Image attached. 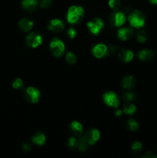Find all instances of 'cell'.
I'll return each mask as SVG.
<instances>
[{
    "instance_id": "cell-1",
    "label": "cell",
    "mask_w": 157,
    "mask_h": 158,
    "mask_svg": "<svg viewBox=\"0 0 157 158\" xmlns=\"http://www.w3.org/2000/svg\"><path fill=\"white\" fill-rule=\"evenodd\" d=\"M84 10L81 6H71L68 10L67 20L71 24H76L82 21Z\"/></svg>"
},
{
    "instance_id": "cell-2",
    "label": "cell",
    "mask_w": 157,
    "mask_h": 158,
    "mask_svg": "<svg viewBox=\"0 0 157 158\" xmlns=\"http://www.w3.org/2000/svg\"><path fill=\"white\" fill-rule=\"evenodd\" d=\"M128 19L132 27L135 29H139L145 26L146 16L141 11L135 10L129 14Z\"/></svg>"
},
{
    "instance_id": "cell-3",
    "label": "cell",
    "mask_w": 157,
    "mask_h": 158,
    "mask_svg": "<svg viewBox=\"0 0 157 158\" xmlns=\"http://www.w3.org/2000/svg\"><path fill=\"white\" fill-rule=\"evenodd\" d=\"M126 20V18L124 12H119V10L114 11L112 13L110 14L109 18V23L113 27H119L122 25L124 24Z\"/></svg>"
},
{
    "instance_id": "cell-4",
    "label": "cell",
    "mask_w": 157,
    "mask_h": 158,
    "mask_svg": "<svg viewBox=\"0 0 157 158\" xmlns=\"http://www.w3.org/2000/svg\"><path fill=\"white\" fill-rule=\"evenodd\" d=\"M24 99L31 103H35L40 98V92L37 88L29 87L26 89L23 93Z\"/></svg>"
},
{
    "instance_id": "cell-5",
    "label": "cell",
    "mask_w": 157,
    "mask_h": 158,
    "mask_svg": "<svg viewBox=\"0 0 157 158\" xmlns=\"http://www.w3.org/2000/svg\"><path fill=\"white\" fill-rule=\"evenodd\" d=\"M50 50L54 56H61L65 52L64 43L58 39L54 38L50 43Z\"/></svg>"
},
{
    "instance_id": "cell-6",
    "label": "cell",
    "mask_w": 157,
    "mask_h": 158,
    "mask_svg": "<svg viewBox=\"0 0 157 158\" xmlns=\"http://www.w3.org/2000/svg\"><path fill=\"white\" fill-rule=\"evenodd\" d=\"M26 42L28 46H30L32 48H35L42 44V37L37 32H30L26 36Z\"/></svg>"
},
{
    "instance_id": "cell-7",
    "label": "cell",
    "mask_w": 157,
    "mask_h": 158,
    "mask_svg": "<svg viewBox=\"0 0 157 158\" xmlns=\"http://www.w3.org/2000/svg\"><path fill=\"white\" fill-rule=\"evenodd\" d=\"M103 100L106 104L112 107L117 108L119 105V100L118 99L116 94L112 91H108L103 95Z\"/></svg>"
},
{
    "instance_id": "cell-8",
    "label": "cell",
    "mask_w": 157,
    "mask_h": 158,
    "mask_svg": "<svg viewBox=\"0 0 157 158\" xmlns=\"http://www.w3.org/2000/svg\"><path fill=\"white\" fill-rule=\"evenodd\" d=\"M103 27H104V23L102 19L99 18L93 19L88 23V28L94 35H98L103 30Z\"/></svg>"
},
{
    "instance_id": "cell-9",
    "label": "cell",
    "mask_w": 157,
    "mask_h": 158,
    "mask_svg": "<svg viewBox=\"0 0 157 158\" xmlns=\"http://www.w3.org/2000/svg\"><path fill=\"white\" fill-rule=\"evenodd\" d=\"M85 140L89 145H93L96 143L100 137V134L98 130L96 129H89L86 132L85 135L83 136Z\"/></svg>"
},
{
    "instance_id": "cell-10",
    "label": "cell",
    "mask_w": 157,
    "mask_h": 158,
    "mask_svg": "<svg viewBox=\"0 0 157 158\" xmlns=\"http://www.w3.org/2000/svg\"><path fill=\"white\" fill-rule=\"evenodd\" d=\"M157 52L151 49H143L138 52V57L141 61L149 63L151 62L155 56Z\"/></svg>"
},
{
    "instance_id": "cell-11",
    "label": "cell",
    "mask_w": 157,
    "mask_h": 158,
    "mask_svg": "<svg viewBox=\"0 0 157 158\" xmlns=\"http://www.w3.org/2000/svg\"><path fill=\"white\" fill-rule=\"evenodd\" d=\"M92 54L96 58H103L108 54V47L106 45L98 44L95 46L92 49Z\"/></svg>"
},
{
    "instance_id": "cell-12",
    "label": "cell",
    "mask_w": 157,
    "mask_h": 158,
    "mask_svg": "<svg viewBox=\"0 0 157 158\" xmlns=\"http://www.w3.org/2000/svg\"><path fill=\"white\" fill-rule=\"evenodd\" d=\"M65 26L61 20L58 19H53L49 22L48 25V29L52 32L58 33V32H62L64 29Z\"/></svg>"
},
{
    "instance_id": "cell-13",
    "label": "cell",
    "mask_w": 157,
    "mask_h": 158,
    "mask_svg": "<svg viewBox=\"0 0 157 158\" xmlns=\"http://www.w3.org/2000/svg\"><path fill=\"white\" fill-rule=\"evenodd\" d=\"M38 2L37 0H23L22 2V6L26 12H33L37 9Z\"/></svg>"
},
{
    "instance_id": "cell-14",
    "label": "cell",
    "mask_w": 157,
    "mask_h": 158,
    "mask_svg": "<svg viewBox=\"0 0 157 158\" xmlns=\"http://www.w3.org/2000/svg\"><path fill=\"white\" fill-rule=\"evenodd\" d=\"M69 132L74 136V137H80L83 133V126L80 123L77 121H73L69 125Z\"/></svg>"
},
{
    "instance_id": "cell-15",
    "label": "cell",
    "mask_w": 157,
    "mask_h": 158,
    "mask_svg": "<svg viewBox=\"0 0 157 158\" xmlns=\"http://www.w3.org/2000/svg\"><path fill=\"white\" fill-rule=\"evenodd\" d=\"M134 35L133 29L131 28H122L118 31V37L121 40L126 41L132 38Z\"/></svg>"
},
{
    "instance_id": "cell-16",
    "label": "cell",
    "mask_w": 157,
    "mask_h": 158,
    "mask_svg": "<svg viewBox=\"0 0 157 158\" xmlns=\"http://www.w3.org/2000/svg\"><path fill=\"white\" fill-rule=\"evenodd\" d=\"M135 78L132 76H126V77H123V80H122V86H123V88L127 90H131V89H133L135 86Z\"/></svg>"
},
{
    "instance_id": "cell-17",
    "label": "cell",
    "mask_w": 157,
    "mask_h": 158,
    "mask_svg": "<svg viewBox=\"0 0 157 158\" xmlns=\"http://www.w3.org/2000/svg\"><path fill=\"white\" fill-rule=\"evenodd\" d=\"M32 27H33V22L28 18L22 19L18 23V28L20 29V30L23 31V32L29 31L32 29Z\"/></svg>"
},
{
    "instance_id": "cell-18",
    "label": "cell",
    "mask_w": 157,
    "mask_h": 158,
    "mask_svg": "<svg viewBox=\"0 0 157 158\" xmlns=\"http://www.w3.org/2000/svg\"><path fill=\"white\" fill-rule=\"evenodd\" d=\"M119 58L121 61L124 62V63H128L132 60L133 53L132 51L128 50V49H122L119 52Z\"/></svg>"
},
{
    "instance_id": "cell-19",
    "label": "cell",
    "mask_w": 157,
    "mask_h": 158,
    "mask_svg": "<svg viewBox=\"0 0 157 158\" xmlns=\"http://www.w3.org/2000/svg\"><path fill=\"white\" fill-rule=\"evenodd\" d=\"M32 140L35 144L42 146L46 142V136L42 132H36L33 134L32 137Z\"/></svg>"
},
{
    "instance_id": "cell-20",
    "label": "cell",
    "mask_w": 157,
    "mask_h": 158,
    "mask_svg": "<svg viewBox=\"0 0 157 158\" xmlns=\"http://www.w3.org/2000/svg\"><path fill=\"white\" fill-rule=\"evenodd\" d=\"M123 110L127 115H133L136 111V107L133 103L126 102V103H124L123 106Z\"/></svg>"
},
{
    "instance_id": "cell-21",
    "label": "cell",
    "mask_w": 157,
    "mask_h": 158,
    "mask_svg": "<svg viewBox=\"0 0 157 158\" xmlns=\"http://www.w3.org/2000/svg\"><path fill=\"white\" fill-rule=\"evenodd\" d=\"M122 98L124 100L125 102H131L135 101L137 99V95L135 94V93L132 92V91H126L123 94V96H122Z\"/></svg>"
},
{
    "instance_id": "cell-22",
    "label": "cell",
    "mask_w": 157,
    "mask_h": 158,
    "mask_svg": "<svg viewBox=\"0 0 157 158\" xmlns=\"http://www.w3.org/2000/svg\"><path fill=\"white\" fill-rule=\"evenodd\" d=\"M67 145L70 149L78 150L79 145V137H70L67 141Z\"/></svg>"
},
{
    "instance_id": "cell-23",
    "label": "cell",
    "mask_w": 157,
    "mask_h": 158,
    "mask_svg": "<svg viewBox=\"0 0 157 158\" xmlns=\"http://www.w3.org/2000/svg\"><path fill=\"white\" fill-rule=\"evenodd\" d=\"M136 39L139 43H143L147 40L148 33L145 29H140L136 32Z\"/></svg>"
},
{
    "instance_id": "cell-24",
    "label": "cell",
    "mask_w": 157,
    "mask_h": 158,
    "mask_svg": "<svg viewBox=\"0 0 157 158\" xmlns=\"http://www.w3.org/2000/svg\"><path fill=\"white\" fill-rule=\"evenodd\" d=\"M126 126H127V127L132 131H135L139 128L138 123H137L136 120H134V119H129V120H127Z\"/></svg>"
},
{
    "instance_id": "cell-25",
    "label": "cell",
    "mask_w": 157,
    "mask_h": 158,
    "mask_svg": "<svg viewBox=\"0 0 157 158\" xmlns=\"http://www.w3.org/2000/svg\"><path fill=\"white\" fill-rule=\"evenodd\" d=\"M142 150H143V146H142V143L140 142L136 141L132 144V151L133 154H138L139 153L142 152Z\"/></svg>"
},
{
    "instance_id": "cell-26",
    "label": "cell",
    "mask_w": 157,
    "mask_h": 158,
    "mask_svg": "<svg viewBox=\"0 0 157 158\" xmlns=\"http://www.w3.org/2000/svg\"><path fill=\"white\" fill-rule=\"evenodd\" d=\"M66 60L69 64H74L77 61V57L73 52H69L66 54Z\"/></svg>"
},
{
    "instance_id": "cell-27",
    "label": "cell",
    "mask_w": 157,
    "mask_h": 158,
    "mask_svg": "<svg viewBox=\"0 0 157 158\" xmlns=\"http://www.w3.org/2000/svg\"><path fill=\"white\" fill-rule=\"evenodd\" d=\"M109 6L114 11H117L119 10L120 6H121V2L120 0H109Z\"/></svg>"
},
{
    "instance_id": "cell-28",
    "label": "cell",
    "mask_w": 157,
    "mask_h": 158,
    "mask_svg": "<svg viewBox=\"0 0 157 158\" xmlns=\"http://www.w3.org/2000/svg\"><path fill=\"white\" fill-rule=\"evenodd\" d=\"M12 86L16 89H22L24 88V84L21 79L17 78L15 81L12 83Z\"/></svg>"
},
{
    "instance_id": "cell-29",
    "label": "cell",
    "mask_w": 157,
    "mask_h": 158,
    "mask_svg": "<svg viewBox=\"0 0 157 158\" xmlns=\"http://www.w3.org/2000/svg\"><path fill=\"white\" fill-rule=\"evenodd\" d=\"M38 6L42 9H48L52 6V0H39Z\"/></svg>"
},
{
    "instance_id": "cell-30",
    "label": "cell",
    "mask_w": 157,
    "mask_h": 158,
    "mask_svg": "<svg viewBox=\"0 0 157 158\" xmlns=\"http://www.w3.org/2000/svg\"><path fill=\"white\" fill-rule=\"evenodd\" d=\"M76 35V31L73 29V28H70L67 30L66 32V36L69 40H72V39L75 38V36Z\"/></svg>"
},
{
    "instance_id": "cell-31",
    "label": "cell",
    "mask_w": 157,
    "mask_h": 158,
    "mask_svg": "<svg viewBox=\"0 0 157 158\" xmlns=\"http://www.w3.org/2000/svg\"><path fill=\"white\" fill-rule=\"evenodd\" d=\"M119 48L118 46H115V45H110L109 47L108 48V53L111 54H115L116 52H118Z\"/></svg>"
},
{
    "instance_id": "cell-32",
    "label": "cell",
    "mask_w": 157,
    "mask_h": 158,
    "mask_svg": "<svg viewBox=\"0 0 157 158\" xmlns=\"http://www.w3.org/2000/svg\"><path fill=\"white\" fill-rule=\"evenodd\" d=\"M22 150L24 153H29L32 151V145L30 143H23L22 146Z\"/></svg>"
},
{
    "instance_id": "cell-33",
    "label": "cell",
    "mask_w": 157,
    "mask_h": 158,
    "mask_svg": "<svg viewBox=\"0 0 157 158\" xmlns=\"http://www.w3.org/2000/svg\"><path fill=\"white\" fill-rule=\"evenodd\" d=\"M143 158H157V154H154L153 152H151V151H149V152H146V154H143L142 156Z\"/></svg>"
},
{
    "instance_id": "cell-34",
    "label": "cell",
    "mask_w": 157,
    "mask_h": 158,
    "mask_svg": "<svg viewBox=\"0 0 157 158\" xmlns=\"http://www.w3.org/2000/svg\"><path fill=\"white\" fill-rule=\"evenodd\" d=\"M122 114H123V111H122V110L115 109V110H114V115H115V117H121Z\"/></svg>"
},
{
    "instance_id": "cell-35",
    "label": "cell",
    "mask_w": 157,
    "mask_h": 158,
    "mask_svg": "<svg viewBox=\"0 0 157 158\" xmlns=\"http://www.w3.org/2000/svg\"><path fill=\"white\" fill-rule=\"evenodd\" d=\"M149 2L153 5H157V0H149Z\"/></svg>"
}]
</instances>
